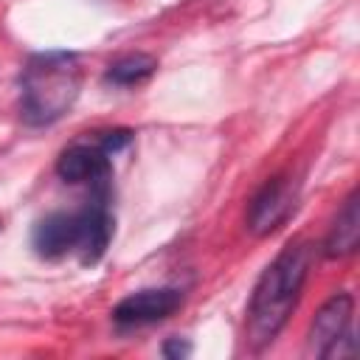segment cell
<instances>
[{"mask_svg":"<svg viewBox=\"0 0 360 360\" xmlns=\"http://www.w3.org/2000/svg\"><path fill=\"white\" fill-rule=\"evenodd\" d=\"M112 186L90 188V200L79 211H51L31 233V245L42 259L79 253L84 267L96 264L112 239Z\"/></svg>","mask_w":360,"mask_h":360,"instance_id":"obj_2","label":"cell"},{"mask_svg":"<svg viewBox=\"0 0 360 360\" xmlns=\"http://www.w3.org/2000/svg\"><path fill=\"white\" fill-rule=\"evenodd\" d=\"M191 354V343L183 340V338H169L163 343V357H172V360H180V357H188Z\"/></svg>","mask_w":360,"mask_h":360,"instance_id":"obj_11","label":"cell"},{"mask_svg":"<svg viewBox=\"0 0 360 360\" xmlns=\"http://www.w3.org/2000/svg\"><path fill=\"white\" fill-rule=\"evenodd\" d=\"M96 143L112 158V155H118L121 149H127L132 143V132L129 129H110V132H101V138Z\"/></svg>","mask_w":360,"mask_h":360,"instance_id":"obj_10","label":"cell"},{"mask_svg":"<svg viewBox=\"0 0 360 360\" xmlns=\"http://www.w3.org/2000/svg\"><path fill=\"white\" fill-rule=\"evenodd\" d=\"M295 200H298V191H295V183L292 180H287V177L267 180L253 194V200H250L248 228L256 236H264V233L281 228L287 222V217L295 211Z\"/></svg>","mask_w":360,"mask_h":360,"instance_id":"obj_5","label":"cell"},{"mask_svg":"<svg viewBox=\"0 0 360 360\" xmlns=\"http://www.w3.org/2000/svg\"><path fill=\"white\" fill-rule=\"evenodd\" d=\"M312 264V245L307 242H290L259 276L250 304H248V343L253 349H262L276 340V335L284 329L287 318L292 315L298 295L304 290V281L309 276Z\"/></svg>","mask_w":360,"mask_h":360,"instance_id":"obj_1","label":"cell"},{"mask_svg":"<svg viewBox=\"0 0 360 360\" xmlns=\"http://www.w3.org/2000/svg\"><path fill=\"white\" fill-rule=\"evenodd\" d=\"M352 312L354 301L349 292L332 295L309 323L307 332V357H352L354 354V335H352Z\"/></svg>","mask_w":360,"mask_h":360,"instance_id":"obj_4","label":"cell"},{"mask_svg":"<svg viewBox=\"0 0 360 360\" xmlns=\"http://www.w3.org/2000/svg\"><path fill=\"white\" fill-rule=\"evenodd\" d=\"M155 70H158V59L155 56H149V53H127V56L115 59L107 68L104 82L118 84V87H135V84L146 82Z\"/></svg>","mask_w":360,"mask_h":360,"instance_id":"obj_9","label":"cell"},{"mask_svg":"<svg viewBox=\"0 0 360 360\" xmlns=\"http://www.w3.org/2000/svg\"><path fill=\"white\" fill-rule=\"evenodd\" d=\"M183 304V292L174 287H152V290H138L121 298L112 309V321L121 326H143V323H158L169 318L177 307Z\"/></svg>","mask_w":360,"mask_h":360,"instance_id":"obj_6","label":"cell"},{"mask_svg":"<svg viewBox=\"0 0 360 360\" xmlns=\"http://www.w3.org/2000/svg\"><path fill=\"white\" fill-rule=\"evenodd\" d=\"M56 174L65 183L104 186L112 183V160L98 143H73L59 155Z\"/></svg>","mask_w":360,"mask_h":360,"instance_id":"obj_7","label":"cell"},{"mask_svg":"<svg viewBox=\"0 0 360 360\" xmlns=\"http://www.w3.org/2000/svg\"><path fill=\"white\" fill-rule=\"evenodd\" d=\"M357 239H360V202H357V191H352L346 197L343 208L338 211L332 228H329V236H326L323 250H326L329 259L349 256V253H354Z\"/></svg>","mask_w":360,"mask_h":360,"instance_id":"obj_8","label":"cell"},{"mask_svg":"<svg viewBox=\"0 0 360 360\" xmlns=\"http://www.w3.org/2000/svg\"><path fill=\"white\" fill-rule=\"evenodd\" d=\"M82 68L73 53H37L20 73V115L31 127L59 121L76 101Z\"/></svg>","mask_w":360,"mask_h":360,"instance_id":"obj_3","label":"cell"}]
</instances>
